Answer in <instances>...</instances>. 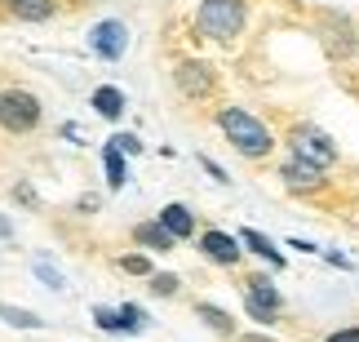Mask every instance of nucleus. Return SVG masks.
<instances>
[{
	"label": "nucleus",
	"instance_id": "obj_1",
	"mask_svg": "<svg viewBox=\"0 0 359 342\" xmlns=\"http://www.w3.org/2000/svg\"><path fill=\"white\" fill-rule=\"evenodd\" d=\"M217 125H222V133L231 138V147L248 160H262V156L275 152V133L262 125L257 116H248L244 107H222V112H217Z\"/></svg>",
	"mask_w": 359,
	"mask_h": 342
},
{
	"label": "nucleus",
	"instance_id": "obj_2",
	"mask_svg": "<svg viewBox=\"0 0 359 342\" xmlns=\"http://www.w3.org/2000/svg\"><path fill=\"white\" fill-rule=\"evenodd\" d=\"M196 27L209 40H231L244 27V5L240 0H204L200 13H196Z\"/></svg>",
	"mask_w": 359,
	"mask_h": 342
},
{
	"label": "nucleus",
	"instance_id": "obj_3",
	"mask_svg": "<svg viewBox=\"0 0 359 342\" xmlns=\"http://www.w3.org/2000/svg\"><path fill=\"white\" fill-rule=\"evenodd\" d=\"M36 120H40L36 93H27V89H5L0 93V125H5L9 133H27Z\"/></svg>",
	"mask_w": 359,
	"mask_h": 342
},
{
	"label": "nucleus",
	"instance_id": "obj_4",
	"mask_svg": "<svg viewBox=\"0 0 359 342\" xmlns=\"http://www.w3.org/2000/svg\"><path fill=\"white\" fill-rule=\"evenodd\" d=\"M293 156H302V160H311V165H320V169H328V165H337V143L328 138L324 129H315V125H297L293 129Z\"/></svg>",
	"mask_w": 359,
	"mask_h": 342
},
{
	"label": "nucleus",
	"instance_id": "obj_5",
	"mask_svg": "<svg viewBox=\"0 0 359 342\" xmlns=\"http://www.w3.org/2000/svg\"><path fill=\"white\" fill-rule=\"evenodd\" d=\"M89 49L98 53V58H107V63H111V58H120V53L129 49V27H124V22H116V18L98 22V27L89 32Z\"/></svg>",
	"mask_w": 359,
	"mask_h": 342
},
{
	"label": "nucleus",
	"instance_id": "obj_6",
	"mask_svg": "<svg viewBox=\"0 0 359 342\" xmlns=\"http://www.w3.org/2000/svg\"><path fill=\"white\" fill-rule=\"evenodd\" d=\"M280 178H284L288 191H320V187H324V169L311 165V160H302V156L284 160V165H280Z\"/></svg>",
	"mask_w": 359,
	"mask_h": 342
},
{
	"label": "nucleus",
	"instance_id": "obj_7",
	"mask_svg": "<svg viewBox=\"0 0 359 342\" xmlns=\"http://www.w3.org/2000/svg\"><path fill=\"white\" fill-rule=\"evenodd\" d=\"M200 249L209 254L213 263L236 267V263H240V254H244V244H240V236H226V231H204V236H200Z\"/></svg>",
	"mask_w": 359,
	"mask_h": 342
},
{
	"label": "nucleus",
	"instance_id": "obj_8",
	"mask_svg": "<svg viewBox=\"0 0 359 342\" xmlns=\"http://www.w3.org/2000/svg\"><path fill=\"white\" fill-rule=\"evenodd\" d=\"M133 240L147 244V249H160V254H169L173 244H177V236L160 223V218H156V223H137V227H133Z\"/></svg>",
	"mask_w": 359,
	"mask_h": 342
},
{
	"label": "nucleus",
	"instance_id": "obj_9",
	"mask_svg": "<svg viewBox=\"0 0 359 342\" xmlns=\"http://www.w3.org/2000/svg\"><path fill=\"white\" fill-rule=\"evenodd\" d=\"M177 85H182L187 93H196V98H204V93L213 89V76H209L204 63H182L177 67Z\"/></svg>",
	"mask_w": 359,
	"mask_h": 342
},
{
	"label": "nucleus",
	"instance_id": "obj_10",
	"mask_svg": "<svg viewBox=\"0 0 359 342\" xmlns=\"http://www.w3.org/2000/svg\"><path fill=\"white\" fill-rule=\"evenodd\" d=\"M240 244H244V249H248V254H257V258H266V263H271V267H284V254H280V249H275V244H271L266 236H262V231H253V227H244V231H240Z\"/></svg>",
	"mask_w": 359,
	"mask_h": 342
},
{
	"label": "nucleus",
	"instance_id": "obj_11",
	"mask_svg": "<svg viewBox=\"0 0 359 342\" xmlns=\"http://www.w3.org/2000/svg\"><path fill=\"white\" fill-rule=\"evenodd\" d=\"M160 223L169 227L177 240H187L191 231H196V218H191V209H187V204H164V209H160Z\"/></svg>",
	"mask_w": 359,
	"mask_h": 342
},
{
	"label": "nucleus",
	"instance_id": "obj_12",
	"mask_svg": "<svg viewBox=\"0 0 359 342\" xmlns=\"http://www.w3.org/2000/svg\"><path fill=\"white\" fill-rule=\"evenodd\" d=\"M102 165H107V183L111 187H124V178H129V169H124V147L111 138L107 143V152H102Z\"/></svg>",
	"mask_w": 359,
	"mask_h": 342
},
{
	"label": "nucleus",
	"instance_id": "obj_13",
	"mask_svg": "<svg viewBox=\"0 0 359 342\" xmlns=\"http://www.w3.org/2000/svg\"><path fill=\"white\" fill-rule=\"evenodd\" d=\"M9 9L18 13L22 22H45V18H53V0H9Z\"/></svg>",
	"mask_w": 359,
	"mask_h": 342
},
{
	"label": "nucleus",
	"instance_id": "obj_14",
	"mask_svg": "<svg viewBox=\"0 0 359 342\" xmlns=\"http://www.w3.org/2000/svg\"><path fill=\"white\" fill-rule=\"evenodd\" d=\"M196 316L209 324L213 334H236V320H231L222 307H213V303H196Z\"/></svg>",
	"mask_w": 359,
	"mask_h": 342
},
{
	"label": "nucleus",
	"instance_id": "obj_15",
	"mask_svg": "<svg viewBox=\"0 0 359 342\" xmlns=\"http://www.w3.org/2000/svg\"><path fill=\"white\" fill-rule=\"evenodd\" d=\"M93 107H98V116L116 120V116L124 112V93H120V89H111V85H102L98 93H93Z\"/></svg>",
	"mask_w": 359,
	"mask_h": 342
},
{
	"label": "nucleus",
	"instance_id": "obj_16",
	"mask_svg": "<svg viewBox=\"0 0 359 342\" xmlns=\"http://www.w3.org/2000/svg\"><path fill=\"white\" fill-rule=\"evenodd\" d=\"M244 284H248V294H253V298H262V303H266V307H275V311L284 307V298H280V289H275V284H271L266 276H248Z\"/></svg>",
	"mask_w": 359,
	"mask_h": 342
},
{
	"label": "nucleus",
	"instance_id": "obj_17",
	"mask_svg": "<svg viewBox=\"0 0 359 342\" xmlns=\"http://www.w3.org/2000/svg\"><path fill=\"white\" fill-rule=\"evenodd\" d=\"M0 320L18 324V329H40V324H45L36 311H22V307H9V303H0Z\"/></svg>",
	"mask_w": 359,
	"mask_h": 342
},
{
	"label": "nucleus",
	"instance_id": "obj_18",
	"mask_svg": "<svg viewBox=\"0 0 359 342\" xmlns=\"http://www.w3.org/2000/svg\"><path fill=\"white\" fill-rule=\"evenodd\" d=\"M244 307H248V316H253L257 324H271V320H275V307H266V303H262V298H253V294L244 298Z\"/></svg>",
	"mask_w": 359,
	"mask_h": 342
},
{
	"label": "nucleus",
	"instance_id": "obj_19",
	"mask_svg": "<svg viewBox=\"0 0 359 342\" xmlns=\"http://www.w3.org/2000/svg\"><path fill=\"white\" fill-rule=\"evenodd\" d=\"M120 320H124V329H129V334H137V329H142V324H147L142 307H133V303H124V307H120Z\"/></svg>",
	"mask_w": 359,
	"mask_h": 342
},
{
	"label": "nucleus",
	"instance_id": "obj_20",
	"mask_svg": "<svg viewBox=\"0 0 359 342\" xmlns=\"http://www.w3.org/2000/svg\"><path fill=\"white\" fill-rule=\"evenodd\" d=\"M120 267L129 271V276H151V263H147L142 254H129V258H120Z\"/></svg>",
	"mask_w": 359,
	"mask_h": 342
},
{
	"label": "nucleus",
	"instance_id": "obj_21",
	"mask_svg": "<svg viewBox=\"0 0 359 342\" xmlns=\"http://www.w3.org/2000/svg\"><path fill=\"white\" fill-rule=\"evenodd\" d=\"M93 320H98V329H124L120 311H111V307H98V311H93Z\"/></svg>",
	"mask_w": 359,
	"mask_h": 342
},
{
	"label": "nucleus",
	"instance_id": "obj_22",
	"mask_svg": "<svg viewBox=\"0 0 359 342\" xmlns=\"http://www.w3.org/2000/svg\"><path fill=\"white\" fill-rule=\"evenodd\" d=\"M151 289L169 298V294H177V276H151Z\"/></svg>",
	"mask_w": 359,
	"mask_h": 342
},
{
	"label": "nucleus",
	"instance_id": "obj_23",
	"mask_svg": "<svg viewBox=\"0 0 359 342\" xmlns=\"http://www.w3.org/2000/svg\"><path fill=\"white\" fill-rule=\"evenodd\" d=\"M328 342H359V329H337Z\"/></svg>",
	"mask_w": 359,
	"mask_h": 342
},
{
	"label": "nucleus",
	"instance_id": "obj_24",
	"mask_svg": "<svg viewBox=\"0 0 359 342\" xmlns=\"http://www.w3.org/2000/svg\"><path fill=\"white\" fill-rule=\"evenodd\" d=\"M200 165H204V169H209V173L217 178V183H226V173H222V169H217V165H213V160H209V156H200Z\"/></svg>",
	"mask_w": 359,
	"mask_h": 342
},
{
	"label": "nucleus",
	"instance_id": "obj_25",
	"mask_svg": "<svg viewBox=\"0 0 359 342\" xmlns=\"http://www.w3.org/2000/svg\"><path fill=\"white\" fill-rule=\"evenodd\" d=\"M13 236V227H9V218H0V240H9Z\"/></svg>",
	"mask_w": 359,
	"mask_h": 342
},
{
	"label": "nucleus",
	"instance_id": "obj_26",
	"mask_svg": "<svg viewBox=\"0 0 359 342\" xmlns=\"http://www.w3.org/2000/svg\"><path fill=\"white\" fill-rule=\"evenodd\" d=\"M355 227H359V218H355Z\"/></svg>",
	"mask_w": 359,
	"mask_h": 342
}]
</instances>
